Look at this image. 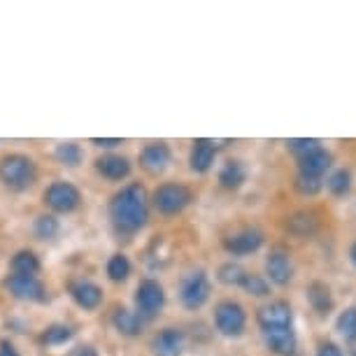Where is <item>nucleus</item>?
Masks as SVG:
<instances>
[{"label":"nucleus","mask_w":356,"mask_h":356,"mask_svg":"<svg viewBox=\"0 0 356 356\" xmlns=\"http://www.w3.org/2000/svg\"><path fill=\"white\" fill-rule=\"evenodd\" d=\"M347 254H349V264L356 268V240H354L352 245H349V252Z\"/></svg>","instance_id":"nucleus-38"},{"label":"nucleus","mask_w":356,"mask_h":356,"mask_svg":"<svg viewBox=\"0 0 356 356\" xmlns=\"http://www.w3.org/2000/svg\"><path fill=\"white\" fill-rule=\"evenodd\" d=\"M149 200L159 214H163V217H175V214L184 212L186 207H189V203L193 200V193L189 186L182 182H163L154 189Z\"/></svg>","instance_id":"nucleus-4"},{"label":"nucleus","mask_w":356,"mask_h":356,"mask_svg":"<svg viewBox=\"0 0 356 356\" xmlns=\"http://www.w3.org/2000/svg\"><path fill=\"white\" fill-rule=\"evenodd\" d=\"M42 264H40L38 254L31 250H22L17 252L10 261V270L12 275H38Z\"/></svg>","instance_id":"nucleus-25"},{"label":"nucleus","mask_w":356,"mask_h":356,"mask_svg":"<svg viewBox=\"0 0 356 356\" xmlns=\"http://www.w3.org/2000/svg\"><path fill=\"white\" fill-rule=\"evenodd\" d=\"M72 338H75V328L70 324H51L44 328L42 335H40L42 345H47V347H63V345H68Z\"/></svg>","instance_id":"nucleus-27"},{"label":"nucleus","mask_w":356,"mask_h":356,"mask_svg":"<svg viewBox=\"0 0 356 356\" xmlns=\"http://www.w3.org/2000/svg\"><path fill=\"white\" fill-rule=\"evenodd\" d=\"M296 161H298V175L296 177H303V179L324 182L326 175L333 170V154L324 145L314 147L312 152L303 154V156H298Z\"/></svg>","instance_id":"nucleus-12"},{"label":"nucleus","mask_w":356,"mask_h":356,"mask_svg":"<svg viewBox=\"0 0 356 356\" xmlns=\"http://www.w3.org/2000/svg\"><path fill=\"white\" fill-rule=\"evenodd\" d=\"M319 145H321V140H317V138H293V140H286V149L291 152L296 159L303 156V154H307V152H312L314 147H319Z\"/></svg>","instance_id":"nucleus-32"},{"label":"nucleus","mask_w":356,"mask_h":356,"mask_svg":"<svg viewBox=\"0 0 356 356\" xmlns=\"http://www.w3.org/2000/svg\"><path fill=\"white\" fill-rule=\"evenodd\" d=\"M131 170V161L122 154H103V156L96 159V172L100 177H105L107 182H124Z\"/></svg>","instance_id":"nucleus-18"},{"label":"nucleus","mask_w":356,"mask_h":356,"mask_svg":"<svg viewBox=\"0 0 356 356\" xmlns=\"http://www.w3.org/2000/svg\"><path fill=\"white\" fill-rule=\"evenodd\" d=\"M257 324L261 333L277 331V328H293V307L282 298H273L257 310Z\"/></svg>","instance_id":"nucleus-11"},{"label":"nucleus","mask_w":356,"mask_h":356,"mask_svg":"<svg viewBox=\"0 0 356 356\" xmlns=\"http://www.w3.org/2000/svg\"><path fill=\"white\" fill-rule=\"evenodd\" d=\"M112 326L124 338H138L145 328V319L136 310H131V307H117L112 312Z\"/></svg>","instance_id":"nucleus-21"},{"label":"nucleus","mask_w":356,"mask_h":356,"mask_svg":"<svg viewBox=\"0 0 356 356\" xmlns=\"http://www.w3.org/2000/svg\"><path fill=\"white\" fill-rule=\"evenodd\" d=\"M335 331L345 340V345L356 347V305L345 307V310L335 317Z\"/></svg>","instance_id":"nucleus-24"},{"label":"nucleus","mask_w":356,"mask_h":356,"mask_svg":"<svg viewBox=\"0 0 356 356\" xmlns=\"http://www.w3.org/2000/svg\"><path fill=\"white\" fill-rule=\"evenodd\" d=\"M247 177H250V170H247L245 161H240V159H226L217 172L219 186L228 191L240 189V186L247 182Z\"/></svg>","instance_id":"nucleus-20"},{"label":"nucleus","mask_w":356,"mask_h":356,"mask_svg":"<svg viewBox=\"0 0 356 356\" xmlns=\"http://www.w3.org/2000/svg\"><path fill=\"white\" fill-rule=\"evenodd\" d=\"M91 145L100 147V149H114V147L124 145V140H119V138H112V140H103V138H91Z\"/></svg>","instance_id":"nucleus-35"},{"label":"nucleus","mask_w":356,"mask_h":356,"mask_svg":"<svg viewBox=\"0 0 356 356\" xmlns=\"http://www.w3.org/2000/svg\"><path fill=\"white\" fill-rule=\"evenodd\" d=\"M314 356H345V352H342V347L338 345V342L333 340H324L317 345V352H314Z\"/></svg>","instance_id":"nucleus-34"},{"label":"nucleus","mask_w":356,"mask_h":356,"mask_svg":"<svg viewBox=\"0 0 356 356\" xmlns=\"http://www.w3.org/2000/svg\"><path fill=\"white\" fill-rule=\"evenodd\" d=\"M131 273H133V264H131V259L126 257V254L117 252V254H112V257L107 259V264H105L107 280H112V282H126Z\"/></svg>","instance_id":"nucleus-30"},{"label":"nucleus","mask_w":356,"mask_h":356,"mask_svg":"<svg viewBox=\"0 0 356 356\" xmlns=\"http://www.w3.org/2000/svg\"><path fill=\"white\" fill-rule=\"evenodd\" d=\"M264 268H266V280L275 286H289L296 275L293 257L284 247H273V250L266 254Z\"/></svg>","instance_id":"nucleus-10"},{"label":"nucleus","mask_w":356,"mask_h":356,"mask_svg":"<svg viewBox=\"0 0 356 356\" xmlns=\"http://www.w3.org/2000/svg\"><path fill=\"white\" fill-rule=\"evenodd\" d=\"M210 296H212V280L205 268H191V270H186L179 277L177 298L184 310L198 312L200 307H205Z\"/></svg>","instance_id":"nucleus-3"},{"label":"nucleus","mask_w":356,"mask_h":356,"mask_svg":"<svg viewBox=\"0 0 356 356\" xmlns=\"http://www.w3.org/2000/svg\"><path fill=\"white\" fill-rule=\"evenodd\" d=\"M54 159L65 168H77L84 161V149L77 143H58L54 147Z\"/></svg>","instance_id":"nucleus-31"},{"label":"nucleus","mask_w":356,"mask_h":356,"mask_svg":"<svg viewBox=\"0 0 356 356\" xmlns=\"http://www.w3.org/2000/svg\"><path fill=\"white\" fill-rule=\"evenodd\" d=\"M214 161H217V143L207 138H198L191 143V152H189V168L196 175H205L214 168Z\"/></svg>","instance_id":"nucleus-17"},{"label":"nucleus","mask_w":356,"mask_h":356,"mask_svg":"<svg viewBox=\"0 0 356 356\" xmlns=\"http://www.w3.org/2000/svg\"><path fill=\"white\" fill-rule=\"evenodd\" d=\"M42 198H44V205L51 210V214H70L79 210V205H82V191L72 182H65V179L51 182L44 189Z\"/></svg>","instance_id":"nucleus-7"},{"label":"nucleus","mask_w":356,"mask_h":356,"mask_svg":"<svg viewBox=\"0 0 356 356\" xmlns=\"http://www.w3.org/2000/svg\"><path fill=\"white\" fill-rule=\"evenodd\" d=\"M140 168L149 175H163L172 163V149L168 143H147L143 149H140Z\"/></svg>","instance_id":"nucleus-14"},{"label":"nucleus","mask_w":356,"mask_h":356,"mask_svg":"<svg viewBox=\"0 0 356 356\" xmlns=\"http://www.w3.org/2000/svg\"><path fill=\"white\" fill-rule=\"evenodd\" d=\"M261 335H264L268 352L275 356H293L296 349H298L296 328H277V331H266Z\"/></svg>","instance_id":"nucleus-19"},{"label":"nucleus","mask_w":356,"mask_h":356,"mask_svg":"<svg viewBox=\"0 0 356 356\" xmlns=\"http://www.w3.org/2000/svg\"><path fill=\"white\" fill-rule=\"evenodd\" d=\"M293 184L300 196H317V193L324 189V182H314V179H303V177H296Z\"/></svg>","instance_id":"nucleus-33"},{"label":"nucleus","mask_w":356,"mask_h":356,"mask_svg":"<svg viewBox=\"0 0 356 356\" xmlns=\"http://www.w3.org/2000/svg\"><path fill=\"white\" fill-rule=\"evenodd\" d=\"M264 243H266V235L254 226L235 228V231L226 233L221 238V247L231 257H250V254H257L264 247Z\"/></svg>","instance_id":"nucleus-8"},{"label":"nucleus","mask_w":356,"mask_h":356,"mask_svg":"<svg viewBox=\"0 0 356 356\" xmlns=\"http://www.w3.org/2000/svg\"><path fill=\"white\" fill-rule=\"evenodd\" d=\"M149 219V196L140 182L122 186L110 200V221L117 233L133 235L143 231Z\"/></svg>","instance_id":"nucleus-1"},{"label":"nucleus","mask_w":356,"mask_h":356,"mask_svg":"<svg viewBox=\"0 0 356 356\" xmlns=\"http://www.w3.org/2000/svg\"><path fill=\"white\" fill-rule=\"evenodd\" d=\"M245 275H247L245 266H240L238 261H226V264H221L217 268V275H214V277H217L219 284L240 289V284H243V280H245Z\"/></svg>","instance_id":"nucleus-29"},{"label":"nucleus","mask_w":356,"mask_h":356,"mask_svg":"<svg viewBox=\"0 0 356 356\" xmlns=\"http://www.w3.org/2000/svg\"><path fill=\"white\" fill-rule=\"evenodd\" d=\"M136 312L145 321H149L154 317H159L165 307V289L159 280L145 277L140 280V284L136 286Z\"/></svg>","instance_id":"nucleus-6"},{"label":"nucleus","mask_w":356,"mask_h":356,"mask_svg":"<svg viewBox=\"0 0 356 356\" xmlns=\"http://www.w3.org/2000/svg\"><path fill=\"white\" fill-rule=\"evenodd\" d=\"M240 289H243L247 296H252V298H270V293H273V284L266 280V275H259L252 270H247Z\"/></svg>","instance_id":"nucleus-28"},{"label":"nucleus","mask_w":356,"mask_h":356,"mask_svg":"<svg viewBox=\"0 0 356 356\" xmlns=\"http://www.w3.org/2000/svg\"><path fill=\"white\" fill-rule=\"evenodd\" d=\"M5 289L12 298L24 300V303H47V286L38 275H8Z\"/></svg>","instance_id":"nucleus-9"},{"label":"nucleus","mask_w":356,"mask_h":356,"mask_svg":"<svg viewBox=\"0 0 356 356\" xmlns=\"http://www.w3.org/2000/svg\"><path fill=\"white\" fill-rule=\"evenodd\" d=\"M61 233V221H58L56 214L47 212V214H38L35 221H33V235L38 240H54L56 235Z\"/></svg>","instance_id":"nucleus-26"},{"label":"nucleus","mask_w":356,"mask_h":356,"mask_svg":"<svg viewBox=\"0 0 356 356\" xmlns=\"http://www.w3.org/2000/svg\"><path fill=\"white\" fill-rule=\"evenodd\" d=\"M305 298L307 305L312 307V312H317L319 317H328L335 310V296L333 289L326 284L324 280H312L305 286Z\"/></svg>","instance_id":"nucleus-15"},{"label":"nucleus","mask_w":356,"mask_h":356,"mask_svg":"<svg viewBox=\"0 0 356 356\" xmlns=\"http://www.w3.org/2000/svg\"><path fill=\"white\" fill-rule=\"evenodd\" d=\"M68 356H98V352L93 345H77V347L70 349Z\"/></svg>","instance_id":"nucleus-36"},{"label":"nucleus","mask_w":356,"mask_h":356,"mask_svg":"<svg viewBox=\"0 0 356 356\" xmlns=\"http://www.w3.org/2000/svg\"><path fill=\"white\" fill-rule=\"evenodd\" d=\"M68 293L72 298V303L77 307H82L86 312H93L103 305L105 300V293H103V286L96 284L91 280H84V277H75L68 282Z\"/></svg>","instance_id":"nucleus-13"},{"label":"nucleus","mask_w":356,"mask_h":356,"mask_svg":"<svg viewBox=\"0 0 356 356\" xmlns=\"http://www.w3.org/2000/svg\"><path fill=\"white\" fill-rule=\"evenodd\" d=\"M38 179V163L35 159L22 152L5 154L0 159V182L10 191H29Z\"/></svg>","instance_id":"nucleus-2"},{"label":"nucleus","mask_w":356,"mask_h":356,"mask_svg":"<svg viewBox=\"0 0 356 356\" xmlns=\"http://www.w3.org/2000/svg\"><path fill=\"white\" fill-rule=\"evenodd\" d=\"M212 321H214V328H217L224 338H233V340L243 338L247 331V310L238 300L224 298L214 305Z\"/></svg>","instance_id":"nucleus-5"},{"label":"nucleus","mask_w":356,"mask_h":356,"mask_svg":"<svg viewBox=\"0 0 356 356\" xmlns=\"http://www.w3.org/2000/svg\"><path fill=\"white\" fill-rule=\"evenodd\" d=\"M324 186L333 198H347L354 189V175L349 168H333L326 175Z\"/></svg>","instance_id":"nucleus-23"},{"label":"nucleus","mask_w":356,"mask_h":356,"mask_svg":"<svg viewBox=\"0 0 356 356\" xmlns=\"http://www.w3.org/2000/svg\"><path fill=\"white\" fill-rule=\"evenodd\" d=\"M286 233L296 235V238H312L319 231V217L312 210H298L289 214L284 221Z\"/></svg>","instance_id":"nucleus-22"},{"label":"nucleus","mask_w":356,"mask_h":356,"mask_svg":"<svg viewBox=\"0 0 356 356\" xmlns=\"http://www.w3.org/2000/svg\"><path fill=\"white\" fill-rule=\"evenodd\" d=\"M186 345V338L179 328L168 326L152 338V352L154 356H182Z\"/></svg>","instance_id":"nucleus-16"},{"label":"nucleus","mask_w":356,"mask_h":356,"mask_svg":"<svg viewBox=\"0 0 356 356\" xmlns=\"http://www.w3.org/2000/svg\"><path fill=\"white\" fill-rule=\"evenodd\" d=\"M0 356H19V352L10 340H0Z\"/></svg>","instance_id":"nucleus-37"}]
</instances>
